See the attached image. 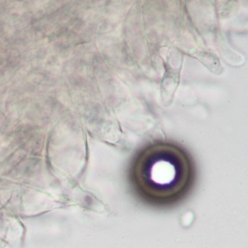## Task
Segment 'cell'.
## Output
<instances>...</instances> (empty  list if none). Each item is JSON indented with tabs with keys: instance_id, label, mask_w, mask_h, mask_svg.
Returning a JSON list of instances; mask_svg holds the SVG:
<instances>
[{
	"instance_id": "6da1fadb",
	"label": "cell",
	"mask_w": 248,
	"mask_h": 248,
	"mask_svg": "<svg viewBox=\"0 0 248 248\" xmlns=\"http://www.w3.org/2000/svg\"><path fill=\"white\" fill-rule=\"evenodd\" d=\"M194 180V171L183 151L171 145L146 149L132 170L131 181L138 195L155 206H168L181 200Z\"/></svg>"
}]
</instances>
